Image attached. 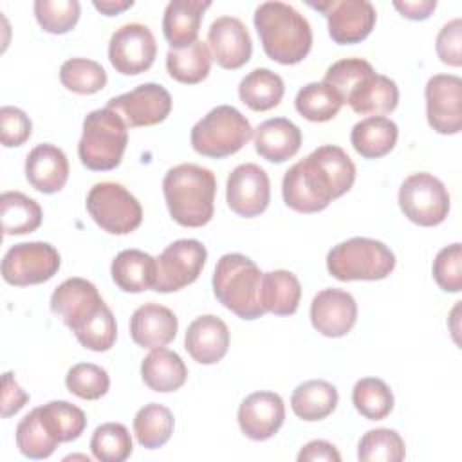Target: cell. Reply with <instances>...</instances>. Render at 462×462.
Wrapping results in <instances>:
<instances>
[{
	"instance_id": "cell-42",
	"label": "cell",
	"mask_w": 462,
	"mask_h": 462,
	"mask_svg": "<svg viewBox=\"0 0 462 462\" xmlns=\"http://www.w3.org/2000/svg\"><path fill=\"white\" fill-rule=\"evenodd\" d=\"M90 449L101 462H123L134 449L130 431L121 422H105L94 430Z\"/></svg>"
},
{
	"instance_id": "cell-38",
	"label": "cell",
	"mask_w": 462,
	"mask_h": 462,
	"mask_svg": "<svg viewBox=\"0 0 462 462\" xmlns=\"http://www.w3.org/2000/svg\"><path fill=\"white\" fill-rule=\"evenodd\" d=\"M352 404L368 420H383L393 410L390 386L377 377H363L352 388Z\"/></svg>"
},
{
	"instance_id": "cell-22",
	"label": "cell",
	"mask_w": 462,
	"mask_h": 462,
	"mask_svg": "<svg viewBox=\"0 0 462 462\" xmlns=\"http://www.w3.org/2000/svg\"><path fill=\"white\" fill-rule=\"evenodd\" d=\"M25 177L36 191L45 195L58 193L69 179V159L61 148L51 143L36 144L27 153Z\"/></svg>"
},
{
	"instance_id": "cell-25",
	"label": "cell",
	"mask_w": 462,
	"mask_h": 462,
	"mask_svg": "<svg viewBox=\"0 0 462 462\" xmlns=\"http://www.w3.org/2000/svg\"><path fill=\"white\" fill-rule=\"evenodd\" d=\"M256 153L269 162H285L301 146V130L287 117H273L258 125L253 132Z\"/></svg>"
},
{
	"instance_id": "cell-27",
	"label": "cell",
	"mask_w": 462,
	"mask_h": 462,
	"mask_svg": "<svg viewBox=\"0 0 462 462\" xmlns=\"http://www.w3.org/2000/svg\"><path fill=\"white\" fill-rule=\"evenodd\" d=\"M114 283L125 292L153 291L157 280V260L139 249H125L110 265Z\"/></svg>"
},
{
	"instance_id": "cell-17",
	"label": "cell",
	"mask_w": 462,
	"mask_h": 462,
	"mask_svg": "<svg viewBox=\"0 0 462 462\" xmlns=\"http://www.w3.org/2000/svg\"><path fill=\"white\" fill-rule=\"evenodd\" d=\"M226 200L233 213L253 218L263 213L271 200V182L263 168L254 162L238 164L227 177Z\"/></svg>"
},
{
	"instance_id": "cell-52",
	"label": "cell",
	"mask_w": 462,
	"mask_h": 462,
	"mask_svg": "<svg viewBox=\"0 0 462 462\" xmlns=\"http://www.w3.org/2000/svg\"><path fill=\"white\" fill-rule=\"evenodd\" d=\"M134 5V0H96L94 7L105 16H116Z\"/></svg>"
},
{
	"instance_id": "cell-35",
	"label": "cell",
	"mask_w": 462,
	"mask_h": 462,
	"mask_svg": "<svg viewBox=\"0 0 462 462\" xmlns=\"http://www.w3.org/2000/svg\"><path fill=\"white\" fill-rule=\"evenodd\" d=\"M173 413L170 408L159 402L144 404L134 417L135 439L146 449H157L164 446L173 433Z\"/></svg>"
},
{
	"instance_id": "cell-13",
	"label": "cell",
	"mask_w": 462,
	"mask_h": 462,
	"mask_svg": "<svg viewBox=\"0 0 462 462\" xmlns=\"http://www.w3.org/2000/svg\"><path fill=\"white\" fill-rule=\"evenodd\" d=\"M321 11L328 22V34L339 45L363 42L374 29L377 13L368 0H327L309 2Z\"/></svg>"
},
{
	"instance_id": "cell-1",
	"label": "cell",
	"mask_w": 462,
	"mask_h": 462,
	"mask_svg": "<svg viewBox=\"0 0 462 462\" xmlns=\"http://www.w3.org/2000/svg\"><path fill=\"white\" fill-rule=\"evenodd\" d=\"M354 180L356 166L348 153L336 144H323L285 171L282 195L291 209L318 213L345 195Z\"/></svg>"
},
{
	"instance_id": "cell-23",
	"label": "cell",
	"mask_w": 462,
	"mask_h": 462,
	"mask_svg": "<svg viewBox=\"0 0 462 462\" xmlns=\"http://www.w3.org/2000/svg\"><path fill=\"white\" fill-rule=\"evenodd\" d=\"M179 321L173 310L159 303L137 307L130 318V336L143 348H159L171 343L177 336Z\"/></svg>"
},
{
	"instance_id": "cell-14",
	"label": "cell",
	"mask_w": 462,
	"mask_h": 462,
	"mask_svg": "<svg viewBox=\"0 0 462 462\" xmlns=\"http://www.w3.org/2000/svg\"><path fill=\"white\" fill-rule=\"evenodd\" d=\"M426 117L442 135H455L462 128V79L455 74H435L424 88Z\"/></svg>"
},
{
	"instance_id": "cell-3",
	"label": "cell",
	"mask_w": 462,
	"mask_h": 462,
	"mask_svg": "<svg viewBox=\"0 0 462 462\" xmlns=\"http://www.w3.org/2000/svg\"><path fill=\"white\" fill-rule=\"evenodd\" d=\"M162 193L177 224L202 227L213 218L217 179L211 170L191 162L177 164L166 171Z\"/></svg>"
},
{
	"instance_id": "cell-33",
	"label": "cell",
	"mask_w": 462,
	"mask_h": 462,
	"mask_svg": "<svg viewBox=\"0 0 462 462\" xmlns=\"http://www.w3.org/2000/svg\"><path fill=\"white\" fill-rule=\"evenodd\" d=\"M0 217L5 236L27 235L40 227L43 211L34 199L22 191H4L0 195Z\"/></svg>"
},
{
	"instance_id": "cell-49",
	"label": "cell",
	"mask_w": 462,
	"mask_h": 462,
	"mask_svg": "<svg viewBox=\"0 0 462 462\" xmlns=\"http://www.w3.org/2000/svg\"><path fill=\"white\" fill-rule=\"evenodd\" d=\"M29 402V393H25L14 381L13 372L2 375V417L7 419L18 413Z\"/></svg>"
},
{
	"instance_id": "cell-41",
	"label": "cell",
	"mask_w": 462,
	"mask_h": 462,
	"mask_svg": "<svg viewBox=\"0 0 462 462\" xmlns=\"http://www.w3.org/2000/svg\"><path fill=\"white\" fill-rule=\"evenodd\" d=\"M61 85L76 94H96L106 87L105 69L88 58H70L60 69Z\"/></svg>"
},
{
	"instance_id": "cell-45",
	"label": "cell",
	"mask_w": 462,
	"mask_h": 462,
	"mask_svg": "<svg viewBox=\"0 0 462 462\" xmlns=\"http://www.w3.org/2000/svg\"><path fill=\"white\" fill-rule=\"evenodd\" d=\"M370 70H374V67L361 58H345L339 60L336 63H332L323 78V83H327L328 87H332L337 96L341 97V101L345 103L346 96L350 94V90L359 83V79L363 76H366Z\"/></svg>"
},
{
	"instance_id": "cell-7",
	"label": "cell",
	"mask_w": 462,
	"mask_h": 462,
	"mask_svg": "<svg viewBox=\"0 0 462 462\" xmlns=\"http://www.w3.org/2000/svg\"><path fill=\"white\" fill-rule=\"evenodd\" d=\"M247 117L231 105L211 108L191 128V146L197 153L209 159H224L242 150L253 137Z\"/></svg>"
},
{
	"instance_id": "cell-46",
	"label": "cell",
	"mask_w": 462,
	"mask_h": 462,
	"mask_svg": "<svg viewBox=\"0 0 462 462\" xmlns=\"http://www.w3.org/2000/svg\"><path fill=\"white\" fill-rule=\"evenodd\" d=\"M433 278L446 292L462 289V245L458 242L442 247L433 260Z\"/></svg>"
},
{
	"instance_id": "cell-6",
	"label": "cell",
	"mask_w": 462,
	"mask_h": 462,
	"mask_svg": "<svg viewBox=\"0 0 462 462\" xmlns=\"http://www.w3.org/2000/svg\"><path fill=\"white\" fill-rule=\"evenodd\" d=\"M327 269L339 282H375L395 269V254L381 240L354 236L328 251Z\"/></svg>"
},
{
	"instance_id": "cell-40",
	"label": "cell",
	"mask_w": 462,
	"mask_h": 462,
	"mask_svg": "<svg viewBox=\"0 0 462 462\" xmlns=\"http://www.w3.org/2000/svg\"><path fill=\"white\" fill-rule=\"evenodd\" d=\"M404 457V440L390 428L368 430L357 446V458L361 462H401Z\"/></svg>"
},
{
	"instance_id": "cell-32",
	"label": "cell",
	"mask_w": 462,
	"mask_h": 462,
	"mask_svg": "<svg viewBox=\"0 0 462 462\" xmlns=\"http://www.w3.org/2000/svg\"><path fill=\"white\" fill-rule=\"evenodd\" d=\"M285 94L283 79L271 69H254L238 85L240 101L254 112H265L280 105Z\"/></svg>"
},
{
	"instance_id": "cell-21",
	"label": "cell",
	"mask_w": 462,
	"mask_h": 462,
	"mask_svg": "<svg viewBox=\"0 0 462 462\" xmlns=\"http://www.w3.org/2000/svg\"><path fill=\"white\" fill-rule=\"evenodd\" d=\"M184 348L200 365L218 363L229 348V328L215 314L195 318L184 336Z\"/></svg>"
},
{
	"instance_id": "cell-5",
	"label": "cell",
	"mask_w": 462,
	"mask_h": 462,
	"mask_svg": "<svg viewBox=\"0 0 462 462\" xmlns=\"http://www.w3.org/2000/svg\"><path fill=\"white\" fill-rule=\"evenodd\" d=\"M128 144V126L123 117L105 106L92 110L83 119V134L78 143V155L85 168L108 171L121 164Z\"/></svg>"
},
{
	"instance_id": "cell-39",
	"label": "cell",
	"mask_w": 462,
	"mask_h": 462,
	"mask_svg": "<svg viewBox=\"0 0 462 462\" xmlns=\"http://www.w3.org/2000/svg\"><path fill=\"white\" fill-rule=\"evenodd\" d=\"M16 448L18 451L32 460H42L47 458L54 453V449L58 448V440L49 433V430L45 428L42 417H40V410L34 408L31 410L16 426Z\"/></svg>"
},
{
	"instance_id": "cell-9",
	"label": "cell",
	"mask_w": 462,
	"mask_h": 462,
	"mask_svg": "<svg viewBox=\"0 0 462 462\" xmlns=\"http://www.w3.org/2000/svg\"><path fill=\"white\" fill-rule=\"evenodd\" d=\"M399 206L408 220L433 227L449 213V193L440 179L428 171L411 173L399 188Z\"/></svg>"
},
{
	"instance_id": "cell-29",
	"label": "cell",
	"mask_w": 462,
	"mask_h": 462,
	"mask_svg": "<svg viewBox=\"0 0 462 462\" xmlns=\"http://www.w3.org/2000/svg\"><path fill=\"white\" fill-rule=\"evenodd\" d=\"M399 128L386 116H368L354 125L350 143L365 159H381L397 144Z\"/></svg>"
},
{
	"instance_id": "cell-51",
	"label": "cell",
	"mask_w": 462,
	"mask_h": 462,
	"mask_svg": "<svg viewBox=\"0 0 462 462\" xmlns=\"http://www.w3.org/2000/svg\"><path fill=\"white\" fill-rule=\"evenodd\" d=\"M393 7L408 20H426L435 11L437 2L435 0H404L393 2Z\"/></svg>"
},
{
	"instance_id": "cell-8",
	"label": "cell",
	"mask_w": 462,
	"mask_h": 462,
	"mask_svg": "<svg viewBox=\"0 0 462 462\" xmlns=\"http://www.w3.org/2000/svg\"><path fill=\"white\" fill-rule=\"evenodd\" d=\"M87 211L110 235H128L143 222L139 200L117 182H97L87 195Z\"/></svg>"
},
{
	"instance_id": "cell-48",
	"label": "cell",
	"mask_w": 462,
	"mask_h": 462,
	"mask_svg": "<svg viewBox=\"0 0 462 462\" xmlns=\"http://www.w3.org/2000/svg\"><path fill=\"white\" fill-rule=\"evenodd\" d=\"M462 20L455 18L448 22L437 34L435 49L437 56L442 63L449 67H460L462 65Z\"/></svg>"
},
{
	"instance_id": "cell-31",
	"label": "cell",
	"mask_w": 462,
	"mask_h": 462,
	"mask_svg": "<svg viewBox=\"0 0 462 462\" xmlns=\"http://www.w3.org/2000/svg\"><path fill=\"white\" fill-rule=\"evenodd\" d=\"M260 298L265 312H273L276 316H291L298 310L300 305V280L294 273L285 269L263 273Z\"/></svg>"
},
{
	"instance_id": "cell-34",
	"label": "cell",
	"mask_w": 462,
	"mask_h": 462,
	"mask_svg": "<svg viewBox=\"0 0 462 462\" xmlns=\"http://www.w3.org/2000/svg\"><path fill=\"white\" fill-rule=\"evenodd\" d=\"M211 52L208 43L197 40L184 49H170L166 54L168 74L184 85H195L208 78L211 70Z\"/></svg>"
},
{
	"instance_id": "cell-37",
	"label": "cell",
	"mask_w": 462,
	"mask_h": 462,
	"mask_svg": "<svg viewBox=\"0 0 462 462\" xmlns=\"http://www.w3.org/2000/svg\"><path fill=\"white\" fill-rule=\"evenodd\" d=\"M38 410L45 428L60 444L76 440L87 428L83 410L67 401H51Z\"/></svg>"
},
{
	"instance_id": "cell-24",
	"label": "cell",
	"mask_w": 462,
	"mask_h": 462,
	"mask_svg": "<svg viewBox=\"0 0 462 462\" xmlns=\"http://www.w3.org/2000/svg\"><path fill=\"white\" fill-rule=\"evenodd\" d=\"M345 103L361 116H384L397 108L399 88L388 76L370 70L350 90Z\"/></svg>"
},
{
	"instance_id": "cell-11",
	"label": "cell",
	"mask_w": 462,
	"mask_h": 462,
	"mask_svg": "<svg viewBox=\"0 0 462 462\" xmlns=\"http://www.w3.org/2000/svg\"><path fill=\"white\" fill-rule=\"evenodd\" d=\"M157 260V280L153 291L175 292L193 283L208 260V249L200 240L180 238L171 242Z\"/></svg>"
},
{
	"instance_id": "cell-18",
	"label": "cell",
	"mask_w": 462,
	"mask_h": 462,
	"mask_svg": "<svg viewBox=\"0 0 462 462\" xmlns=\"http://www.w3.org/2000/svg\"><path fill=\"white\" fill-rule=\"evenodd\" d=\"M357 319V303L354 296L343 289H323L310 303V323L327 337L346 336Z\"/></svg>"
},
{
	"instance_id": "cell-36",
	"label": "cell",
	"mask_w": 462,
	"mask_h": 462,
	"mask_svg": "<svg viewBox=\"0 0 462 462\" xmlns=\"http://www.w3.org/2000/svg\"><path fill=\"white\" fill-rule=\"evenodd\" d=\"M345 103L337 92L323 81H312L296 94L294 106L301 117L312 123H325L337 116Z\"/></svg>"
},
{
	"instance_id": "cell-2",
	"label": "cell",
	"mask_w": 462,
	"mask_h": 462,
	"mask_svg": "<svg viewBox=\"0 0 462 462\" xmlns=\"http://www.w3.org/2000/svg\"><path fill=\"white\" fill-rule=\"evenodd\" d=\"M254 29L263 52L282 65H296L312 47L309 20L285 2H262L254 11Z\"/></svg>"
},
{
	"instance_id": "cell-30",
	"label": "cell",
	"mask_w": 462,
	"mask_h": 462,
	"mask_svg": "<svg viewBox=\"0 0 462 462\" xmlns=\"http://www.w3.org/2000/svg\"><path fill=\"white\" fill-rule=\"evenodd\" d=\"M337 390L323 379H310L298 384L291 395L294 415L307 422L327 419L337 406Z\"/></svg>"
},
{
	"instance_id": "cell-28",
	"label": "cell",
	"mask_w": 462,
	"mask_h": 462,
	"mask_svg": "<svg viewBox=\"0 0 462 462\" xmlns=\"http://www.w3.org/2000/svg\"><path fill=\"white\" fill-rule=\"evenodd\" d=\"M141 377L150 390L168 393L179 390L186 383L188 368L177 352L159 346L143 359Z\"/></svg>"
},
{
	"instance_id": "cell-12",
	"label": "cell",
	"mask_w": 462,
	"mask_h": 462,
	"mask_svg": "<svg viewBox=\"0 0 462 462\" xmlns=\"http://www.w3.org/2000/svg\"><path fill=\"white\" fill-rule=\"evenodd\" d=\"M157 56L153 32L144 23H125L116 29L108 42V60L123 76L146 72Z\"/></svg>"
},
{
	"instance_id": "cell-10",
	"label": "cell",
	"mask_w": 462,
	"mask_h": 462,
	"mask_svg": "<svg viewBox=\"0 0 462 462\" xmlns=\"http://www.w3.org/2000/svg\"><path fill=\"white\" fill-rule=\"evenodd\" d=\"M61 258L47 242L14 244L2 258V278L9 285L27 287L49 282L60 269Z\"/></svg>"
},
{
	"instance_id": "cell-20",
	"label": "cell",
	"mask_w": 462,
	"mask_h": 462,
	"mask_svg": "<svg viewBox=\"0 0 462 462\" xmlns=\"http://www.w3.org/2000/svg\"><path fill=\"white\" fill-rule=\"evenodd\" d=\"M285 420L283 399L274 392H254L238 408V426L251 440H267Z\"/></svg>"
},
{
	"instance_id": "cell-26",
	"label": "cell",
	"mask_w": 462,
	"mask_h": 462,
	"mask_svg": "<svg viewBox=\"0 0 462 462\" xmlns=\"http://www.w3.org/2000/svg\"><path fill=\"white\" fill-rule=\"evenodd\" d=\"M211 2L202 0H171L162 16V32L170 49H184L197 42L204 11Z\"/></svg>"
},
{
	"instance_id": "cell-47",
	"label": "cell",
	"mask_w": 462,
	"mask_h": 462,
	"mask_svg": "<svg viewBox=\"0 0 462 462\" xmlns=\"http://www.w3.org/2000/svg\"><path fill=\"white\" fill-rule=\"evenodd\" d=\"M32 134V123L29 116L16 106L0 108V141L5 148L22 146Z\"/></svg>"
},
{
	"instance_id": "cell-15",
	"label": "cell",
	"mask_w": 462,
	"mask_h": 462,
	"mask_svg": "<svg viewBox=\"0 0 462 462\" xmlns=\"http://www.w3.org/2000/svg\"><path fill=\"white\" fill-rule=\"evenodd\" d=\"M106 106L116 110L130 128L153 126L170 116L171 96L159 83H143L130 92L112 97Z\"/></svg>"
},
{
	"instance_id": "cell-50",
	"label": "cell",
	"mask_w": 462,
	"mask_h": 462,
	"mask_svg": "<svg viewBox=\"0 0 462 462\" xmlns=\"http://www.w3.org/2000/svg\"><path fill=\"white\" fill-rule=\"evenodd\" d=\"M300 462H316V460H325V462H339L341 455L336 449L334 444L327 440H310L307 442L300 453H298Z\"/></svg>"
},
{
	"instance_id": "cell-16",
	"label": "cell",
	"mask_w": 462,
	"mask_h": 462,
	"mask_svg": "<svg viewBox=\"0 0 462 462\" xmlns=\"http://www.w3.org/2000/svg\"><path fill=\"white\" fill-rule=\"evenodd\" d=\"M105 307L106 303L99 296L96 285L78 276L61 282L51 296V310L60 316L74 334Z\"/></svg>"
},
{
	"instance_id": "cell-43",
	"label": "cell",
	"mask_w": 462,
	"mask_h": 462,
	"mask_svg": "<svg viewBox=\"0 0 462 462\" xmlns=\"http://www.w3.org/2000/svg\"><path fill=\"white\" fill-rule=\"evenodd\" d=\"M79 2L78 0H36L34 16L40 27L51 34H65L79 20Z\"/></svg>"
},
{
	"instance_id": "cell-44",
	"label": "cell",
	"mask_w": 462,
	"mask_h": 462,
	"mask_svg": "<svg viewBox=\"0 0 462 462\" xmlns=\"http://www.w3.org/2000/svg\"><path fill=\"white\" fill-rule=\"evenodd\" d=\"M67 390L79 399L96 401L101 399L110 388V377L105 368L94 363L74 365L65 377Z\"/></svg>"
},
{
	"instance_id": "cell-19",
	"label": "cell",
	"mask_w": 462,
	"mask_h": 462,
	"mask_svg": "<svg viewBox=\"0 0 462 462\" xmlns=\"http://www.w3.org/2000/svg\"><path fill=\"white\" fill-rule=\"evenodd\" d=\"M208 49L222 69L244 67L253 54V42L247 27L235 16H218L208 31Z\"/></svg>"
},
{
	"instance_id": "cell-4",
	"label": "cell",
	"mask_w": 462,
	"mask_h": 462,
	"mask_svg": "<svg viewBox=\"0 0 462 462\" xmlns=\"http://www.w3.org/2000/svg\"><path fill=\"white\" fill-rule=\"evenodd\" d=\"M260 267L242 253L220 256L213 273V294L233 314L242 319H256L265 314L262 307Z\"/></svg>"
}]
</instances>
